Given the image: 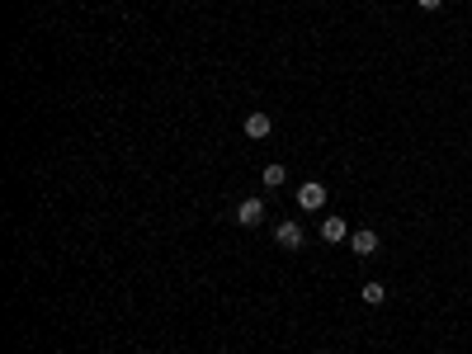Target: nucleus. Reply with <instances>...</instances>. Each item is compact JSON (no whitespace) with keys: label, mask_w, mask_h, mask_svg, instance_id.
I'll list each match as a JSON object with an SVG mask.
<instances>
[{"label":"nucleus","mask_w":472,"mask_h":354,"mask_svg":"<svg viewBox=\"0 0 472 354\" xmlns=\"http://www.w3.org/2000/svg\"><path fill=\"white\" fill-rule=\"evenodd\" d=\"M241 133H246L251 142H265L269 133H274V118H269V114H260V109H251V114H246V123H241Z\"/></svg>","instance_id":"7ed1b4c3"},{"label":"nucleus","mask_w":472,"mask_h":354,"mask_svg":"<svg viewBox=\"0 0 472 354\" xmlns=\"http://www.w3.org/2000/svg\"><path fill=\"white\" fill-rule=\"evenodd\" d=\"M321 241H326V246L349 241V222H345V217H321Z\"/></svg>","instance_id":"423d86ee"},{"label":"nucleus","mask_w":472,"mask_h":354,"mask_svg":"<svg viewBox=\"0 0 472 354\" xmlns=\"http://www.w3.org/2000/svg\"><path fill=\"white\" fill-rule=\"evenodd\" d=\"M260 185H265V189H283V185H288V170H283L279 161H269V166L260 170Z\"/></svg>","instance_id":"0eeeda50"},{"label":"nucleus","mask_w":472,"mask_h":354,"mask_svg":"<svg viewBox=\"0 0 472 354\" xmlns=\"http://www.w3.org/2000/svg\"><path fill=\"white\" fill-rule=\"evenodd\" d=\"M298 208H307V213H316V208H326V185H316V180L298 185Z\"/></svg>","instance_id":"20e7f679"},{"label":"nucleus","mask_w":472,"mask_h":354,"mask_svg":"<svg viewBox=\"0 0 472 354\" xmlns=\"http://www.w3.org/2000/svg\"><path fill=\"white\" fill-rule=\"evenodd\" d=\"M349 250H354V255H364V260H368V255H378V231L373 227L349 231Z\"/></svg>","instance_id":"39448f33"},{"label":"nucleus","mask_w":472,"mask_h":354,"mask_svg":"<svg viewBox=\"0 0 472 354\" xmlns=\"http://www.w3.org/2000/svg\"><path fill=\"white\" fill-rule=\"evenodd\" d=\"M274 241H279L283 250H302V241H307V236H302V227H298V217H283L279 227H274Z\"/></svg>","instance_id":"f03ea898"},{"label":"nucleus","mask_w":472,"mask_h":354,"mask_svg":"<svg viewBox=\"0 0 472 354\" xmlns=\"http://www.w3.org/2000/svg\"><path fill=\"white\" fill-rule=\"evenodd\" d=\"M359 298H364V307H383V303H387V288H383L378 279H368V283L359 288Z\"/></svg>","instance_id":"6e6552de"},{"label":"nucleus","mask_w":472,"mask_h":354,"mask_svg":"<svg viewBox=\"0 0 472 354\" xmlns=\"http://www.w3.org/2000/svg\"><path fill=\"white\" fill-rule=\"evenodd\" d=\"M260 222H265V199H241L236 203V227H246V231H255L260 227Z\"/></svg>","instance_id":"f257e3e1"},{"label":"nucleus","mask_w":472,"mask_h":354,"mask_svg":"<svg viewBox=\"0 0 472 354\" xmlns=\"http://www.w3.org/2000/svg\"><path fill=\"white\" fill-rule=\"evenodd\" d=\"M416 5H421V10H440L444 0H416Z\"/></svg>","instance_id":"1a4fd4ad"}]
</instances>
